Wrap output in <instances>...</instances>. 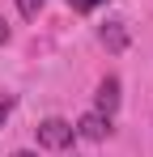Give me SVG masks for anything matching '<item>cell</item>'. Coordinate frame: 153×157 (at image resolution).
<instances>
[{
	"mask_svg": "<svg viewBox=\"0 0 153 157\" xmlns=\"http://www.w3.org/2000/svg\"><path fill=\"white\" fill-rule=\"evenodd\" d=\"M102 43H106L111 51H124V47H128V30H124V21H106V26H102Z\"/></svg>",
	"mask_w": 153,
	"mask_h": 157,
	"instance_id": "277c9868",
	"label": "cell"
},
{
	"mask_svg": "<svg viewBox=\"0 0 153 157\" xmlns=\"http://www.w3.org/2000/svg\"><path fill=\"white\" fill-rule=\"evenodd\" d=\"M73 136H76V128L68 119H43V123H38V144H43V149H68Z\"/></svg>",
	"mask_w": 153,
	"mask_h": 157,
	"instance_id": "6da1fadb",
	"label": "cell"
},
{
	"mask_svg": "<svg viewBox=\"0 0 153 157\" xmlns=\"http://www.w3.org/2000/svg\"><path fill=\"white\" fill-rule=\"evenodd\" d=\"M9 110H13V98H4V94H0V123L9 119Z\"/></svg>",
	"mask_w": 153,
	"mask_h": 157,
	"instance_id": "52a82bcc",
	"label": "cell"
},
{
	"mask_svg": "<svg viewBox=\"0 0 153 157\" xmlns=\"http://www.w3.org/2000/svg\"><path fill=\"white\" fill-rule=\"evenodd\" d=\"M98 110L106 115V119L119 110V77H106V81L98 85Z\"/></svg>",
	"mask_w": 153,
	"mask_h": 157,
	"instance_id": "3957f363",
	"label": "cell"
},
{
	"mask_svg": "<svg viewBox=\"0 0 153 157\" xmlns=\"http://www.w3.org/2000/svg\"><path fill=\"white\" fill-rule=\"evenodd\" d=\"M76 132H81L85 140H102V136L111 132V119H106L102 110H89V115H81V123H76Z\"/></svg>",
	"mask_w": 153,
	"mask_h": 157,
	"instance_id": "7a4b0ae2",
	"label": "cell"
},
{
	"mask_svg": "<svg viewBox=\"0 0 153 157\" xmlns=\"http://www.w3.org/2000/svg\"><path fill=\"white\" fill-rule=\"evenodd\" d=\"M13 157H34V153H13Z\"/></svg>",
	"mask_w": 153,
	"mask_h": 157,
	"instance_id": "9c48e42d",
	"label": "cell"
},
{
	"mask_svg": "<svg viewBox=\"0 0 153 157\" xmlns=\"http://www.w3.org/2000/svg\"><path fill=\"white\" fill-rule=\"evenodd\" d=\"M98 4H106V0H68L73 13H89V9H98Z\"/></svg>",
	"mask_w": 153,
	"mask_h": 157,
	"instance_id": "8992f818",
	"label": "cell"
},
{
	"mask_svg": "<svg viewBox=\"0 0 153 157\" xmlns=\"http://www.w3.org/2000/svg\"><path fill=\"white\" fill-rule=\"evenodd\" d=\"M4 43H9V26L0 21V47H4Z\"/></svg>",
	"mask_w": 153,
	"mask_h": 157,
	"instance_id": "ba28073f",
	"label": "cell"
},
{
	"mask_svg": "<svg viewBox=\"0 0 153 157\" xmlns=\"http://www.w3.org/2000/svg\"><path fill=\"white\" fill-rule=\"evenodd\" d=\"M17 9H22V17H38L43 13V0H17Z\"/></svg>",
	"mask_w": 153,
	"mask_h": 157,
	"instance_id": "5b68a950",
	"label": "cell"
}]
</instances>
